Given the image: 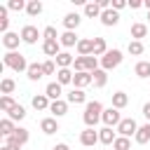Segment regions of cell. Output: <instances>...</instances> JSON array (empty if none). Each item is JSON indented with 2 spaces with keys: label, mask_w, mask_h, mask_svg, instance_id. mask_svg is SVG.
<instances>
[{
  "label": "cell",
  "mask_w": 150,
  "mask_h": 150,
  "mask_svg": "<svg viewBox=\"0 0 150 150\" xmlns=\"http://www.w3.org/2000/svg\"><path fill=\"white\" fill-rule=\"evenodd\" d=\"M103 103L101 101H89L87 105H84V112H82V120H84V124L89 127V129H94L96 124H98V120L103 117Z\"/></svg>",
  "instance_id": "cell-1"
},
{
  "label": "cell",
  "mask_w": 150,
  "mask_h": 150,
  "mask_svg": "<svg viewBox=\"0 0 150 150\" xmlns=\"http://www.w3.org/2000/svg\"><path fill=\"white\" fill-rule=\"evenodd\" d=\"M2 66L5 68H12L14 73H23V70H28V61H26V56L23 54H19V52H7L5 56H2Z\"/></svg>",
  "instance_id": "cell-2"
},
{
  "label": "cell",
  "mask_w": 150,
  "mask_h": 150,
  "mask_svg": "<svg viewBox=\"0 0 150 150\" xmlns=\"http://www.w3.org/2000/svg\"><path fill=\"white\" fill-rule=\"evenodd\" d=\"M122 59H124V56H122L120 49H108L105 56H101L98 61H101V68H103V70H112V68H117V66L122 63Z\"/></svg>",
  "instance_id": "cell-3"
},
{
  "label": "cell",
  "mask_w": 150,
  "mask_h": 150,
  "mask_svg": "<svg viewBox=\"0 0 150 150\" xmlns=\"http://www.w3.org/2000/svg\"><path fill=\"white\" fill-rule=\"evenodd\" d=\"M136 131H138V124H136L134 117H122V122L117 124V134H120V136L131 138V136H136Z\"/></svg>",
  "instance_id": "cell-4"
},
{
  "label": "cell",
  "mask_w": 150,
  "mask_h": 150,
  "mask_svg": "<svg viewBox=\"0 0 150 150\" xmlns=\"http://www.w3.org/2000/svg\"><path fill=\"white\" fill-rule=\"evenodd\" d=\"M19 35H21V42H26V45H35V42H38V38H42V33H40L35 26H30V23H28V26H23Z\"/></svg>",
  "instance_id": "cell-5"
},
{
  "label": "cell",
  "mask_w": 150,
  "mask_h": 150,
  "mask_svg": "<svg viewBox=\"0 0 150 150\" xmlns=\"http://www.w3.org/2000/svg\"><path fill=\"white\" fill-rule=\"evenodd\" d=\"M101 120H103V124H105V127H110V129H112V127H117V124L122 122V115H120V110H117V108H112V105H110V108H105V110H103V117H101Z\"/></svg>",
  "instance_id": "cell-6"
},
{
  "label": "cell",
  "mask_w": 150,
  "mask_h": 150,
  "mask_svg": "<svg viewBox=\"0 0 150 150\" xmlns=\"http://www.w3.org/2000/svg\"><path fill=\"white\" fill-rule=\"evenodd\" d=\"M80 143L84 145V148H91V145H96V143H101L98 141V131L96 129H84V131H80Z\"/></svg>",
  "instance_id": "cell-7"
},
{
  "label": "cell",
  "mask_w": 150,
  "mask_h": 150,
  "mask_svg": "<svg viewBox=\"0 0 150 150\" xmlns=\"http://www.w3.org/2000/svg\"><path fill=\"white\" fill-rule=\"evenodd\" d=\"M89 84H94V77H91V73H75V77H73V87L75 89H84V87H89Z\"/></svg>",
  "instance_id": "cell-8"
},
{
  "label": "cell",
  "mask_w": 150,
  "mask_h": 150,
  "mask_svg": "<svg viewBox=\"0 0 150 150\" xmlns=\"http://www.w3.org/2000/svg\"><path fill=\"white\" fill-rule=\"evenodd\" d=\"M101 23L108 26V28H110V26H117V23H120V14H117L112 7H110V9H103V12H101Z\"/></svg>",
  "instance_id": "cell-9"
},
{
  "label": "cell",
  "mask_w": 150,
  "mask_h": 150,
  "mask_svg": "<svg viewBox=\"0 0 150 150\" xmlns=\"http://www.w3.org/2000/svg\"><path fill=\"white\" fill-rule=\"evenodd\" d=\"M77 56H91L94 54V40H89V38H80V42H77Z\"/></svg>",
  "instance_id": "cell-10"
},
{
  "label": "cell",
  "mask_w": 150,
  "mask_h": 150,
  "mask_svg": "<svg viewBox=\"0 0 150 150\" xmlns=\"http://www.w3.org/2000/svg\"><path fill=\"white\" fill-rule=\"evenodd\" d=\"M40 131L47 134V136L56 134V131H59V120H56V117H45V120L40 122Z\"/></svg>",
  "instance_id": "cell-11"
},
{
  "label": "cell",
  "mask_w": 150,
  "mask_h": 150,
  "mask_svg": "<svg viewBox=\"0 0 150 150\" xmlns=\"http://www.w3.org/2000/svg\"><path fill=\"white\" fill-rule=\"evenodd\" d=\"M19 42H21V35H19V33H5V35H2V45H5L7 52H14V49L19 47Z\"/></svg>",
  "instance_id": "cell-12"
},
{
  "label": "cell",
  "mask_w": 150,
  "mask_h": 150,
  "mask_svg": "<svg viewBox=\"0 0 150 150\" xmlns=\"http://www.w3.org/2000/svg\"><path fill=\"white\" fill-rule=\"evenodd\" d=\"M42 52H45L47 56H54V59H56V56L61 54V42H59V40H45V42H42Z\"/></svg>",
  "instance_id": "cell-13"
},
{
  "label": "cell",
  "mask_w": 150,
  "mask_h": 150,
  "mask_svg": "<svg viewBox=\"0 0 150 150\" xmlns=\"http://www.w3.org/2000/svg\"><path fill=\"white\" fill-rule=\"evenodd\" d=\"M80 23H82V16H80L77 12H70V14L63 16V28H66V30H75Z\"/></svg>",
  "instance_id": "cell-14"
},
{
  "label": "cell",
  "mask_w": 150,
  "mask_h": 150,
  "mask_svg": "<svg viewBox=\"0 0 150 150\" xmlns=\"http://www.w3.org/2000/svg\"><path fill=\"white\" fill-rule=\"evenodd\" d=\"M49 112H52L54 117H63V115L68 112V101H63V98H59V101H52V105H49Z\"/></svg>",
  "instance_id": "cell-15"
},
{
  "label": "cell",
  "mask_w": 150,
  "mask_h": 150,
  "mask_svg": "<svg viewBox=\"0 0 150 150\" xmlns=\"http://www.w3.org/2000/svg\"><path fill=\"white\" fill-rule=\"evenodd\" d=\"M59 42H61V47H77L80 38L75 35V30H66V33H61Z\"/></svg>",
  "instance_id": "cell-16"
},
{
  "label": "cell",
  "mask_w": 150,
  "mask_h": 150,
  "mask_svg": "<svg viewBox=\"0 0 150 150\" xmlns=\"http://www.w3.org/2000/svg\"><path fill=\"white\" fill-rule=\"evenodd\" d=\"M73 77H75V73L70 70V68H59L56 70V82L63 87V84H73Z\"/></svg>",
  "instance_id": "cell-17"
},
{
  "label": "cell",
  "mask_w": 150,
  "mask_h": 150,
  "mask_svg": "<svg viewBox=\"0 0 150 150\" xmlns=\"http://www.w3.org/2000/svg\"><path fill=\"white\" fill-rule=\"evenodd\" d=\"M45 94H47V98H49V101H59V98H61V94H63V89H61V84H59V82H49V84L45 87Z\"/></svg>",
  "instance_id": "cell-18"
},
{
  "label": "cell",
  "mask_w": 150,
  "mask_h": 150,
  "mask_svg": "<svg viewBox=\"0 0 150 150\" xmlns=\"http://www.w3.org/2000/svg\"><path fill=\"white\" fill-rule=\"evenodd\" d=\"M54 63H56L59 68H70V66L75 63V56H73L70 52H61V54L54 59Z\"/></svg>",
  "instance_id": "cell-19"
},
{
  "label": "cell",
  "mask_w": 150,
  "mask_h": 150,
  "mask_svg": "<svg viewBox=\"0 0 150 150\" xmlns=\"http://www.w3.org/2000/svg\"><path fill=\"white\" fill-rule=\"evenodd\" d=\"M26 75H28V80H33V82H38V80H42V77H45V70H42V63H30V66H28V70H26Z\"/></svg>",
  "instance_id": "cell-20"
},
{
  "label": "cell",
  "mask_w": 150,
  "mask_h": 150,
  "mask_svg": "<svg viewBox=\"0 0 150 150\" xmlns=\"http://www.w3.org/2000/svg\"><path fill=\"white\" fill-rule=\"evenodd\" d=\"M134 141H136V143H141V145H145V143L150 141V122H145L143 127H138V131H136Z\"/></svg>",
  "instance_id": "cell-21"
},
{
  "label": "cell",
  "mask_w": 150,
  "mask_h": 150,
  "mask_svg": "<svg viewBox=\"0 0 150 150\" xmlns=\"http://www.w3.org/2000/svg\"><path fill=\"white\" fill-rule=\"evenodd\" d=\"M101 7H98V2H84V16L87 19H101Z\"/></svg>",
  "instance_id": "cell-22"
},
{
  "label": "cell",
  "mask_w": 150,
  "mask_h": 150,
  "mask_svg": "<svg viewBox=\"0 0 150 150\" xmlns=\"http://www.w3.org/2000/svg\"><path fill=\"white\" fill-rule=\"evenodd\" d=\"M33 108L35 110H49V105H52V101L47 98V94H38V96H33Z\"/></svg>",
  "instance_id": "cell-23"
},
{
  "label": "cell",
  "mask_w": 150,
  "mask_h": 150,
  "mask_svg": "<svg viewBox=\"0 0 150 150\" xmlns=\"http://www.w3.org/2000/svg\"><path fill=\"white\" fill-rule=\"evenodd\" d=\"M115 138H117V136H115V131H112L110 127H103V129L98 131V141H101L103 145H112Z\"/></svg>",
  "instance_id": "cell-24"
},
{
  "label": "cell",
  "mask_w": 150,
  "mask_h": 150,
  "mask_svg": "<svg viewBox=\"0 0 150 150\" xmlns=\"http://www.w3.org/2000/svg\"><path fill=\"white\" fill-rule=\"evenodd\" d=\"M145 35H148V26H145V23H141V21H138V23H131V38H134V40L141 42Z\"/></svg>",
  "instance_id": "cell-25"
},
{
  "label": "cell",
  "mask_w": 150,
  "mask_h": 150,
  "mask_svg": "<svg viewBox=\"0 0 150 150\" xmlns=\"http://www.w3.org/2000/svg\"><path fill=\"white\" fill-rule=\"evenodd\" d=\"M105 52H108L105 38H94V56H96V59H101V56H105Z\"/></svg>",
  "instance_id": "cell-26"
},
{
  "label": "cell",
  "mask_w": 150,
  "mask_h": 150,
  "mask_svg": "<svg viewBox=\"0 0 150 150\" xmlns=\"http://www.w3.org/2000/svg\"><path fill=\"white\" fill-rule=\"evenodd\" d=\"M91 77H94V87H105V82H108V70H103V68H98V70H94L91 73Z\"/></svg>",
  "instance_id": "cell-27"
},
{
  "label": "cell",
  "mask_w": 150,
  "mask_h": 150,
  "mask_svg": "<svg viewBox=\"0 0 150 150\" xmlns=\"http://www.w3.org/2000/svg\"><path fill=\"white\" fill-rule=\"evenodd\" d=\"M127 103H129V96H127L124 91H115V94H112V108L122 110V108H127Z\"/></svg>",
  "instance_id": "cell-28"
},
{
  "label": "cell",
  "mask_w": 150,
  "mask_h": 150,
  "mask_svg": "<svg viewBox=\"0 0 150 150\" xmlns=\"http://www.w3.org/2000/svg\"><path fill=\"white\" fill-rule=\"evenodd\" d=\"M14 131H16V124H14V122H12L9 117H5V120H0V134H2L5 138H7V136H12Z\"/></svg>",
  "instance_id": "cell-29"
},
{
  "label": "cell",
  "mask_w": 150,
  "mask_h": 150,
  "mask_svg": "<svg viewBox=\"0 0 150 150\" xmlns=\"http://www.w3.org/2000/svg\"><path fill=\"white\" fill-rule=\"evenodd\" d=\"M134 73H136V77H150V61H138L136 66H134Z\"/></svg>",
  "instance_id": "cell-30"
},
{
  "label": "cell",
  "mask_w": 150,
  "mask_h": 150,
  "mask_svg": "<svg viewBox=\"0 0 150 150\" xmlns=\"http://www.w3.org/2000/svg\"><path fill=\"white\" fill-rule=\"evenodd\" d=\"M7 117H9V120H12V122H21V120H23V117H26V108H23V105H19V103H16V105H14V108H12V110H9V112H7Z\"/></svg>",
  "instance_id": "cell-31"
},
{
  "label": "cell",
  "mask_w": 150,
  "mask_h": 150,
  "mask_svg": "<svg viewBox=\"0 0 150 150\" xmlns=\"http://www.w3.org/2000/svg\"><path fill=\"white\" fill-rule=\"evenodd\" d=\"M26 12H28V16H40L42 14V2L40 0H28Z\"/></svg>",
  "instance_id": "cell-32"
},
{
  "label": "cell",
  "mask_w": 150,
  "mask_h": 150,
  "mask_svg": "<svg viewBox=\"0 0 150 150\" xmlns=\"http://www.w3.org/2000/svg\"><path fill=\"white\" fill-rule=\"evenodd\" d=\"M84 101H87L84 89H75V87H73V91L68 94V103H84Z\"/></svg>",
  "instance_id": "cell-33"
},
{
  "label": "cell",
  "mask_w": 150,
  "mask_h": 150,
  "mask_svg": "<svg viewBox=\"0 0 150 150\" xmlns=\"http://www.w3.org/2000/svg\"><path fill=\"white\" fill-rule=\"evenodd\" d=\"M14 89H16V82H14L12 77H5V80L0 82V91H2V96H9Z\"/></svg>",
  "instance_id": "cell-34"
},
{
  "label": "cell",
  "mask_w": 150,
  "mask_h": 150,
  "mask_svg": "<svg viewBox=\"0 0 150 150\" xmlns=\"http://www.w3.org/2000/svg\"><path fill=\"white\" fill-rule=\"evenodd\" d=\"M12 136H14V141H16L21 148L28 143V129H23V127H16V131H14Z\"/></svg>",
  "instance_id": "cell-35"
},
{
  "label": "cell",
  "mask_w": 150,
  "mask_h": 150,
  "mask_svg": "<svg viewBox=\"0 0 150 150\" xmlns=\"http://www.w3.org/2000/svg\"><path fill=\"white\" fill-rule=\"evenodd\" d=\"M112 150H131V141L127 136H117L112 143Z\"/></svg>",
  "instance_id": "cell-36"
},
{
  "label": "cell",
  "mask_w": 150,
  "mask_h": 150,
  "mask_svg": "<svg viewBox=\"0 0 150 150\" xmlns=\"http://www.w3.org/2000/svg\"><path fill=\"white\" fill-rule=\"evenodd\" d=\"M143 49H145V47H143V42H138V40H131V42H129V47H127V52H129L131 56H141V54H143Z\"/></svg>",
  "instance_id": "cell-37"
},
{
  "label": "cell",
  "mask_w": 150,
  "mask_h": 150,
  "mask_svg": "<svg viewBox=\"0 0 150 150\" xmlns=\"http://www.w3.org/2000/svg\"><path fill=\"white\" fill-rule=\"evenodd\" d=\"M14 105H16V101H14L12 96H2V98H0V110H2V112H9Z\"/></svg>",
  "instance_id": "cell-38"
},
{
  "label": "cell",
  "mask_w": 150,
  "mask_h": 150,
  "mask_svg": "<svg viewBox=\"0 0 150 150\" xmlns=\"http://www.w3.org/2000/svg\"><path fill=\"white\" fill-rule=\"evenodd\" d=\"M7 26H9V19H7V7H0V30H2V33H9V30H7Z\"/></svg>",
  "instance_id": "cell-39"
},
{
  "label": "cell",
  "mask_w": 150,
  "mask_h": 150,
  "mask_svg": "<svg viewBox=\"0 0 150 150\" xmlns=\"http://www.w3.org/2000/svg\"><path fill=\"white\" fill-rule=\"evenodd\" d=\"M26 5H28V2H23V0H9V2H7V9L21 12V9H26Z\"/></svg>",
  "instance_id": "cell-40"
},
{
  "label": "cell",
  "mask_w": 150,
  "mask_h": 150,
  "mask_svg": "<svg viewBox=\"0 0 150 150\" xmlns=\"http://www.w3.org/2000/svg\"><path fill=\"white\" fill-rule=\"evenodd\" d=\"M42 38H45V40H59L61 35L56 33V28H54V26H47V28L42 30Z\"/></svg>",
  "instance_id": "cell-41"
},
{
  "label": "cell",
  "mask_w": 150,
  "mask_h": 150,
  "mask_svg": "<svg viewBox=\"0 0 150 150\" xmlns=\"http://www.w3.org/2000/svg\"><path fill=\"white\" fill-rule=\"evenodd\" d=\"M75 73H84L87 70V63H84V56H75V63H73Z\"/></svg>",
  "instance_id": "cell-42"
},
{
  "label": "cell",
  "mask_w": 150,
  "mask_h": 150,
  "mask_svg": "<svg viewBox=\"0 0 150 150\" xmlns=\"http://www.w3.org/2000/svg\"><path fill=\"white\" fill-rule=\"evenodd\" d=\"M42 70H45V75H54V73H56V63L49 59V61L42 63Z\"/></svg>",
  "instance_id": "cell-43"
},
{
  "label": "cell",
  "mask_w": 150,
  "mask_h": 150,
  "mask_svg": "<svg viewBox=\"0 0 150 150\" xmlns=\"http://www.w3.org/2000/svg\"><path fill=\"white\" fill-rule=\"evenodd\" d=\"M5 145H7V148H12V150H21V145L14 141V136H7V138H5Z\"/></svg>",
  "instance_id": "cell-44"
},
{
  "label": "cell",
  "mask_w": 150,
  "mask_h": 150,
  "mask_svg": "<svg viewBox=\"0 0 150 150\" xmlns=\"http://www.w3.org/2000/svg\"><path fill=\"white\" fill-rule=\"evenodd\" d=\"M110 7H112L115 12H120V9H124V7H127V2H124V0H112V2H110Z\"/></svg>",
  "instance_id": "cell-45"
},
{
  "label": "cell",
  "mask_w": 150,
  "mask_h": 150,
  "mask_svg": "<svg viewBox=\"0 0 150 150\" xmlns=\"http://www.w3.org/2000/svg\"><path fill=\"white\" fill-rule=\"evenodd\" d=\"M143 117H145V120L150 122V101H148V103L143 105Z\"/></svg>",
  "instance_id": "cell-46"
},
{
  "label": "cell",
  "mask_w": 150,
  "mask_h": 150,
  "mask_svg": "<svg viewBox=\"0 0 150 150\" xmlns=\"http://www.w3.org/2000/svg\"><path fill=\"white\" fill-rule=\"evenodd\" d=\"M129 7H131V9H138V7H143V2H141V0H131Z\"/></svg>",
  "instance_id": "cell-47"
},
{
  "label": "cell",
  "mask_w": 150,
  "mask_h": 150,
  "mask_svg": "<svg viewBox=\"0 0 150 150\" xmlns=\"http://www.w3.org/2000/svg\"><path fill=\"white\" fill-rule=\"evenodd\" d=\"M52 150H70V148H68V143H56Z\"/></svg>",
  "instance_id": "cell-48"
},
{
  "label": "cell",
  "mask_w": 150,
  "mask_h": 150,
  "mask_svg": "<svg viewBox=\"0 0 150 150\" xmlns=\"http://www.w3.org/2000/svg\"><path fill=\"white\" fill-rule=\"evenodd\" d=\"M143 5H145V7H148V12H150V0H145V2H143Z\"/></svg>",
  "instance_id": "cell-49"
},
{
  "label": "cell",
  "mask_w": 150,
  "mask_h": 150,
  "mask_svg": "<svg viewBox=\"0 0 150 150\" xmlns=\"http://www.w3.org/2000/svg\"><path fill=\"white\" fill-rule=\"evenodd\" d=\"M0 150H12V148H7V145H2V148H0Z\"/></svg>",
  "instance_id": "cell-50"
},
{
  "label": "cell",
  "mask_w": 150,
  "mask_h": 150,
  "mask_svg": "<svg viewBox=\"0 0 150 150\" xmlns=\"http://www.w3.org/2000/svg\"><path fill=\"white\" fill-rule=\"evenodd\" d=\"M148 21H150V12H148Z\"/></svg>",
  "instance_id": "cell-51"
},
{
  "label": "cell",
  "mask_w": 150,
  "mask_h": 150,
  "mask_svg": "<svg viewBox=\"0 0 150 150\" xmlns=\"http://www.w3.org/2000/svg\"><path fill=\"white\" fill-rule=\"evenodd\" d=\"M110 150H112V148H110Z\"/></svg>",
  "instance_id": "cell-52"
}]
</instances>
